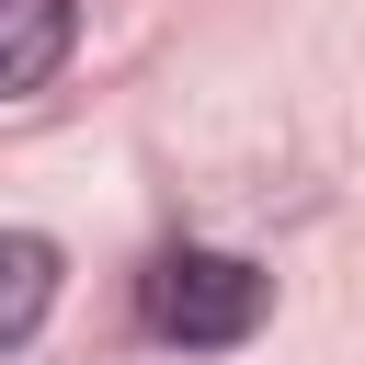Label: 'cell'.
I'll use <instances>...</instances> for the list:
<instances>
[{
  "label": "cell",
  "instance_id": "cell-1",
  "mask_svg": "<svg viewBox=\"0 0 365 365\" xmlns=\"http://www.w3.org/2000/svg\"><path fill=\"white\" fill-rule=\"evenodd\" d=\"M262 308H274V285H262L240 251H160V262H148V331L182 342V354H228V342H251Z\"/></svg>",
  "mask_w": 365,
  "mask_h": 365
},
{
  "label": "cell",
  "instance_id": "cell-3",
  "mask_svg": "<svg viewBox=\"0 0 365 365\" xmlns=\"http://www.w3.org/2000/svg\"><path fill=\"white\" fill-rule=\"evenodd\" d=\"M46 308H57V240L0 228V354H11V342H34V331H46Z\"/></svg>",
  "mask_w": 365,
  "mask_h": 365
},
{
  "label": "cell",
  "instance_id": "cell-2",
  "mask_svg": "<svg viewBox=\"0 0 365 365\" xmlns=\"http://www.w3.org/2000/svg\"><path fill=\"white\" fill-rule=\"evenodd\" d=\"M68 34H80L68 0H0V103L46 91V80L68 68Z\"/></svg>",
  "mask_w": 365,
  "mask_h": 365
}]
</instances>
